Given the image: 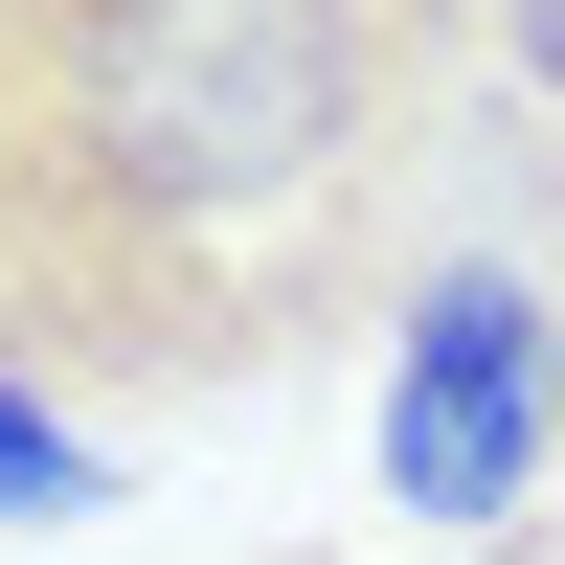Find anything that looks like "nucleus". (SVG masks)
Masks as SVG:
<instances>
[{
    "label": "nucleus",
    "instance_id": "nucleus-1",
    "mask_svg": "<svg viewBox=\"0 0 565 565\" xmlns=\"http://www.w3.org/2000/svg\"><path fill=\"white\" fill-rule=\"evenodd\" d=\"M498 0H0V385L249 407L407 295Z\"/></svg>",
    "mask_w": 565,
    "mask_h": 565
},
{
    "label": "nucleus",
    "instance_id": "nucleus-4",
    "mask_svg": "<svg viewBox=\"0 0 565 565\" xmlns=\"http://www.w3.org/2000/svg\"><path fill=\"white\" fill-rule=\"evenodd\" d=\"M498 45L543 68V114H565V0H498Z\"/></svg>",
    "mask_w": 565,
    "mask_h": 565
},
{
    "label": "nucleus",
    "instance_id": "nucleus-2",
    "mask_svg": "<svg viewBox=\"0 0 565 565\" xmlns=\"http://www.w3.org/2000/svg\"><path fill=\"white\" fill-rule=\"evenodd\" d=\"M565 452V295L543 271H407V362H385V498L407 521H521Z\"/></svg>",
    "mask_w": 565,
    "mask_h": 565
},
{
    "label": "nucleus",
    "instance_id": "nucleus-3",
    "mask_svg": "<svg viewBox=\"0 0 565 565\" xmlns=\"http://www.w3.org/2000/svg\"><path fill=\"white\" fill-rule=\"evenodd\" d=\"M90 498H114V452H90V407L0 385V521H90Z\"/></svg>",
    "mask_w": 565,
    "mask_h": 565
}]
</instances>
